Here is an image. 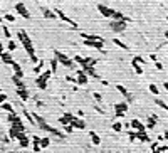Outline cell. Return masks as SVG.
<instances>
[{
    "mask_svg": "<svg viewBox=\"0 0 168 153\" xmlns=\"http://www.w3.org/2000/svg\"><path fill=\"white\" fill-rule=\"evenodd\" d=\"M17 37L20 39L22 46L25 47L27 54H29V59H30V61H32L34 64H37V62H39V59H37V56H35V51H34V46H32V41H30V37L27 36V32H24V30H19Z\"/></svg>",
    "mask_w": 168,
    "mask_h": 153,
    "instance_id": "cell-1",
    "label": "cell"
},
{
    "mask_svg": "<svg viewBox=\"0 0 168 153\" xmlns=\"http://www.w3.org/2000/svg\"><path fill=\"white\" fill-rule=\"evenodd\" d=\"M54 57H57L59 64L61 66H66V67H76V62H74V59H69L66 54H62L61 51H54Z\"/></svg>",
    "mask_w": 168,
    "mask_h": 153,
    "instance_id": "cell-2",
    "label": "cell"
},
{
    "mask_svg": "<svg viewBox=\"0 0 168 153\" xmlns=\"http://www.w3.org/2000/svg\"><path fill=\"white\" fill-rule=\"evenodd\" d=\"M51 74H52V71H46L44 74L37 76V79H35L37 88H41V89H47V81H49V78H51Z\"/></svg>",
    "mask_w": 168,
    "mask_h": 153,
    "instance_id": "cell-3",
    "label": "cell"
},
{
    "mask_svg": "<svg viewBox=\"0 0 168 153\" xmlns=\"http://www.w3.org/2000/svg\"><path fill=\"white\" fill-rule=\"evenodd\" d=\"M9 121H10V123H12V126L17 128L19 131H25V126H24V123H22V120L17 116L15 113H9Z\"/></svg>",
    "mask_w": 168,
    "mask_h": 153,
    "instance_id": "cell-4",
    "label": "cell"
},
{
    "mask_svg": "<svg viewBox=\"0 0 168 153\" xmlns=\"http://www.w3.org/2000/svg\"><path fill=\"white\" fill-rule=\"evenodd\" d=\"M54 12H56V15H57L59 19H61V20L67 22V24H69L71 27H72V29H79V27H77V24H76V22H74L72 19H71V17H67V15H66V14H64V12L61 10V9H54Z\"/></svg>",
    "mask_w": 168,
    "mask_h": 153,
    "instance_id": "cell-5",
    "label": "cell"
},
{
    "mask_svg": "<svg viewBox=\"0 0 168 153\" xmlns=\"http://www.w3.org/2000/svg\"><path fill=\"white\" fill-rule=\"evenodd\" d=\"M17 140H19V145H20V148L30 146V140H29V136H27L24 131H19V133H17Z\"/></svg>",
    "mask_w": 168,
    "mask_h": 153,
    "instance_id": "cell-6",
    "label": "cell"
},
{
    "mask_svg": "<svg viewBox=\"0 0 168 153\" xmlns=\"http://www.w3.org/2000/svg\"><path fill=\"white\" fill-rule=\"evenodd\" d=\"M84 46H88V47H94V49H98V51H103L104 42H101V41H94V39H84Z\"/></svg>",
    "mask_w": 168,
    "mask_h": 153,
    "instance_id": "cell-7",
    "label": "cell"
},
{
    "mask_svg": "<svg viewBox=\"0 0 168 153\" xmlns=\"http://www.w3.org/2000/svg\"><path fill=\"white\" fill-rule=\"evenodd\" d=\"M15 12H19V15H22L24 19H30V14H29V10H27V7L24 5L22 2L15 4Z\"/></svg>",
    "mask_w": 168,
    "mask_h": 153,
    "instance_id": "cell-8",
    "label": "cell"
},
{
    "mask_svg": "<svg viewBox=\"0 0 168 153\" xmlns=\"http://www.w3.org/2000/svg\"><path fill=\"white\" fill-rule=\"evenodd\" d=\"M111 29H113V30L114 32H123L126 29V20H113L111 22Z\"/></svg>",
    "mask_w": 168,
    "mask_h": 153,
    "instance_id": "cell-9",
    "label": "cell"
},
{
    "mask_svg": "<svg viewBox=\"0 0 168 153\" xmlns=\"http://www.w3.org/2000/svg\"><path fill=\"white\" fill-rule=\"evenodd\" d=\"M128 109V104L126 103H118V104H114V111H116V118H121L123 115H125V111Z\"/></svg>",
    "mask_w": 168,
    "mask_h": 153,
    "instance_id": "cell-10",
    "label": "cell"
},
{
    "mask_svg": "<svg viewBox=\"0 0 168 153\" xmlns=\"http://www.w3.org/2000/svg\"><path fill=\"white\" fill-rule=\"evenodd\" d=\"M77 84H81V86H86L88 84V81H89V76H88V74H86V71H79V74H77Z\"/></svg>",
    "mask_w": 168,
    "mask_h": 153,
    "instance_id": "cell-11",
    "label": "cell"
},
{
    "mask_svg": "<svg viewBox=\"0 0 168 153\" xmlns=\"http://www.w3.org/2000/svg\"><path fill=\"white\" fill-rule=\"evenodd\" d=\"M83 69L86 71V74H88V76H91V78H94V79H101V78H99V74L96 73L94 66H89V64H88V66H84Z\"/></svg>",
    "mask_w": 168,
    "mask_h": 153,
    "instance_id": "cell-12",
    "label": "cell"
},
{
    "mask_svg": "<svg viewBox=\"0 0 168 153\" xmlns=\"http://www.w3.org/2000/svg\"><path fill=\"white\" fill-rule=\"evenodd\" d=\"M98 10H99L104 17H108V19H111V17H113V14H114V10H113V9H109V7H106V5H98Z\"/></svg>",
    "mask_w": 168,
    "mask_h": 153,
    "instance_id": "cell-13",
    "label": "cell"
},
{
    "mask_svg": "<svg viewBox=\"0 0 168 153\" xmlns=\"http://www.w3.org/2000/svg\"><path fill=\"white\" fill-rule=\"evenodd\" d=\"M0 59L4 61V64H9V66H10V64L14 62V57H12L10 51H9V52H5V51H2V52H0Z\"/></svg>",
    "mask_w": 168,
    "mask_h": 153,
    "instance_id": "cell-14",
    "label": "cell"
},
{
    "mask_svg": "<svg viewBox=\"0 0 168 153\" xmlns=\"http://www.w3.org/2000/svg\"><path fill=\"white\" fill-rule=\"evenodd\" d=\"M17 96L20 98L22 101H27L29 98H30V94H29V91H27V88H17Z\"/></svg>",
    "mask_w": 168,
    "mask_h": 153,
    "instance_id": "cell-15",
    "label": "cell"
},
{
    "mask_svg": "<svg viewBox=\"0 0 168 153\" xmlns=\"http://www.w3.org/2000/svg\"><path fill=\"white\" fill-rule=\"evenodd\" d=\"M71 125L74 126V130H76V128H77V130H84V128H86L84 120H81V118H77V116H74V120L71 121Z\"/></svg>",
    "mask_w": 168,
    "mask_h": 153,
    "instance_id": "cell-16",
    "label": "cell"
},
{
    "mask_svg": "<svg viewBox=\"0 0 168 153\" xmlns=\"http://www.w3.org/2000/svg\"><path fill=\"white\" fill-rule=\"evenodd\" d=\"M74 62L81 64V67H84V66H88V64L91 62V57H81V56H76V57H74Z\"/></svg>",
    "mask_w": 168,
    "mask_h": 153,
    "instance_id": "cell-17",
    "label": "cell"
},
{
    "mask_svg": "<svg viewBox=\"0 0 168 153\" xmlns=\"http://www.w3.org/2000/svg\"><path fill=\"white\" fill-rule=\"evenodd\" d=\"M10 66H12V69H14V74H15V76H19V78H24V71H22L20 64H17L15 61H14Z\"/></svg>",
    "mask_w": 168,
    "mask_h": 153,
    "instance_id": "cell-18",
    "label": "cell"
},
{
    "mask_svg": "<svg viewBox=\"0 0 168 153\" xmlns=\"http://www.w3.org/2000/svg\"><path fill=\"white\" fill-rule=\"evenodd\" d=\"M12 81H14V84H15V88H27L25 86V83L22 81V78H19V76H12Z\"/></svg>",
    "mask_w": 168,
    "mask_h": 153,
    "instance_id": "cell-19",
    "label": "cell"
},
{
    "mask_svg": "<svg viewBox=\"0 0 168 153\" xmlns=\"http://www.w3.org/2000/svg\"><path fill=\"white\" fill-rule=\"evenodd\" d=\"M42 14H44V17H46V19H52V20H56V12L54 10H49V9H44V10H42Z\"/></svg>",
    "mask_w": 168,
    "mask_h": 153,
    "instance_id": "cell-20",
    "label": "cell"
},
{
    "mask_svg": "<svg viewBox=\"0 0 168 153\" xmlns=\"http://www.w3.org/2000/svg\"><path fill=\"white\" fill-rule=\"evenodd\" d=\"M0 108L2 109L9 111V113H15V109H14V106L10 104V103H7V101H4V103H0Z\"/></svg>",
    "mask_w": 168,
    "mask_h": 153,
    "instance_id": "cell-21",
    "label": "cell"
},
{
    "mask_svg": "<svg viewBox=\"0 0 168 153\" xmlns=\"http://www.w3.org/2000/svg\"><path fill=\"white\" fill-rule=\"evenodd\" d=\"M89 135H91V141H93V145H94V146H99V145H101V138L98 136L94 131L89 133Z\"/></svg>",
    "mask_w": 168,
    "mask_h": 153,
    "instance_id": "cell-22",
    "label": "cell"
},
{
    "mask_svg": "<svg viewBox=\"0 0 168 153\" xmlns=\"http://www.w3.org/2000/svg\"><path fill=\"white\" fill-rule=\"evenodd\" d=\"M51 71H52L54 74L57 73V67H59V61H57V57H52V61H51Z\"/></svg>",
    "mask_w": 168,
    "mask_h": 153,
    "instance_id": "cell-23",
    "label": "cell"
},
{
    "mask_svg": "<svg viewBox=\"0 0 168 153\" xmlns=\"http://www.w3.org/2000/svg\"><path fill=\"white\" fill-rule=\"evenodd\" d=\"M24 115H25L27 121L30 123V125H35V120H34V116H32V113H29V111H27V109H24Z\"/></svg>",
    "mask_w": 168,
    "mask_h": 153,
    "instance_id": "cell-24",
    "label": "cell"
},
{
    "mask_svg": "<svg viewBox=\"0 0 168 153\" xmlns=\"http://www.w3.org/2000/svg\"><path fill=\"white\" fill-rule=\"evenodd\" d=\"M49 145H51V138H47V136L41 138V146H42V148H47Z\"/></svg>",
    "mask_w": 168,
    "mask_h": 153,
    "instance_id": "cell-25",
    "label": "cell"
},
{
    "mask_svg": "<svg viewBox=\"0 0 168 153\" xmlns=\"http://www.w3.org/2000/svg\"><path fill=\"white\" fill-rule=\"evenodd\" d=\"M15 47H17V44L14 42L12 39H9V44H7V49H9L10 52H14V51H15Z\"/></svg>",
    "mask_w": 168,
    "mask_h": 153,
    "instance_id": "cell-26",
    "label": "cell"
},
{
    "mask_svg": "<svg viewBox=\"0 0 168 153\" xmlns=\"http://www.w3.org/2000/svg\"><path fill=\"white\" fill-rule=\"evenodd\" d=\"M42 67H44V61H39V62H37V66H34V73H41L42 71Z\"/></svg>",
    "mask_w": 168,
    "mask_h": 153,
    "instance_id": "cell-27",
    "label": "cell"
},
{
    "mask_svg": "<svg viewBox=\"0 0 168 153\" xmlns=\"http://www.w3.org/2000/svg\"><path fill=\"white\" fill-rule=\"evenodd\" d=\"M72 131H74V126L71 125V123H66V125H64V133L69 135V133H72Z\"/></svg>",
    "mask_w": 168,
    "mask_h": 153,
    "instance_id": "cell-28",
    "label": "cell"
},
{
    "mask_svg": "<svg viewBox=\"0 0 168 153\" xmlns=\"http://www.w3.org/2000/svg\"><path fill=\"white\" fill-rule=\"evenodd\" d=\"M131 125H133V128H136L138 131H140V130H143V125L140 121H138V120H133L131 121Z\"/></svg>",
    "mask_w": 168,
    "mask_h": 153,
    "instance_id": "cell-29",
    "label": "cell"
},
{
    "mask_svg": "<svg viewBox=\"0 0 168 153\" xmlns=\"http://www.w3.org/2000/svg\"><path fill=\"white\" fill-rule=\"evenodd\" d=\"M116 88H118V91H119V93H121V94H123V96H128V91H126V88H125V86L118 84V86H116ZM128 98H130V96H128Z\"/></svg>",
    "mask_w": 168,
    "mask_h": 153,
    "instance_id": "cell-30",
    "label": "cell"
},
{
    "mask_svg": "<svg viewBox=\"0 0 168 153\" xmlns=\"http://www.w3.org/2000/svg\"><path fill=\"white\" fill-rule=\"evenodd\" d=\"M121 128H123V125H121L119 121H116L114 125H113V130H114L116 133H119V131H121Z\"/></svg>",
    "mask_w": 168,
    "mask_h": 153,
    "instance_id": "cell-31",
    "label": "cell"
},
{
    "mask_svg": "<svg viewBox=\"0 0 168 153\" xmlns=\"http://www.w3.org/2000/svg\"><path fill=\"white\" fill-rule=\"evenodd\" d=\"M32 150H34V152H35V153H39V152H41V150H42V146H41V145H39V143H32Z\"/></svg>",
    "mask_w": 168,
    "mask_h": 153,
    "instance_id": "cell-32",
    "label": "cell"
},
{
    "mask_svg": "<svg viewBox=\"0 0 168 153\" xmlns=\"http://www.w3.org/2000/svg\"><path fill=\"white\" fill-rule=\"evenodd\" d=\"M5 20L7 22H15V15H14V14H7V15H5Z\"/></svg>",
    "mask_w": 168,
    "mask_h": 153,
    "instance_id": "cell-33",
    "label": "cell"
},
{
    "mask_svg": "<svg viewBox=\"0 0 168 153\" xmlns=\"http://www.w3.org/2000/svg\"><path fill=\"white\" fill-rule=\"evenodd\" d=\"M114 44H116V46H119V47H123V49H128V46H126V44H123L119 39H114Z\"/></svg>",
    "mask_w": 168,
    "mask_h": 153,
    "instance_id": "cell-34",
    "label": "cell"
},
{
    "mask_svg": "<svg viewBox=\"0 0 168 153\" xmlns=\"http://www.w3.org/2000/svg\"><path fill=\"white\" fill-rule=\"evenodd\" d=\"M4 34H5L7 39H10V30H9V27L7 25H4Z\"/></svg>",
    "mask_w": 168,
    "mask_h": 153,
    "instance_id": "cell-35",
    "label": "cell"
},
{
    "mask_svg": "<svg viewBox=\"0 0 168 153\" xmlns=\"http://www.w3.org/2000/svg\"><path fill=\"white\" fill-rule=\"evenodd\" d=\"M93 96H94V99L98 101V103H101V99H103V96H101L99 93H93Z\"/></svg>",
    "mask_w": 168,
    "mask_h": 153,
    "instance_id": "cell-36",
    "label": "cell"
},
{
    "mask_svg": "<svg viewBox=\"0 0 168 153\" xmlns=\"http://www.w3.org/2000/svg\"><path fill=\"white\" fill-rule=\"evenodd\" d=\"M133 67H135V71H136L138 74H141V67H140V66H138V64L135 62V61H133Z\"/></svg>",
    "mask_w": 168,
    "mask_h": 153,
    "instance_id": "cell-37",
    "label": "cell"
},
{
    "mask_svg": "<svg viewBox=\"0 0 168 153\" xmlns=\"http://www.w3.org/2000/svg\"><path fill=\"white\" fill-rule=\"evenodd\" d=\"M4 101H7V94L0 93V103H4Z\"/></svg>",
    "mask_w": 168,
    "mask_h": 153,
    "instance_id": "cell-38",
    "label": "cell"
},
{
    "mask_svg": "<svg viewBox=\"0 0 168 153\" xmlns=\"http://www.w3.org/2000/svg\"><path fill=\"white\" fill-rule=\"evenodd\" d=\"M32 143H39V145H41V138H39V136H34V138H32Z\"/></svg>",
    "mask_w": 168,
    "mask_h": 153,
    "instance_id": "cell-39",
    "label": "cell"
},
{
    "mask_svg": "<svg viewBox=\"0 0 168 153\" xmlns=\"http://www.w3.org/2000/svg\"><path fill=\"white\" fill-rule=\"evenodd\" d=\"M150 91H151V93H155V94H156V93H158V89H156V86H150Z\"/></svg>",
    "mask_w": 168,
    "mask_h": 153,
    "instance_id": "cell-40",
    "label": "cell"
},
{
    "mask_svg": "<svg viewBox=\"0 0 168 153\" xmlns=\"http://www.w3.org/2000/svg\"><path fill=\"white\" fill-rule=\"evenodd\" d=\"M66 79H67L69 83H74V81H76V79H74V78H72V76H67V78H66Z\"/></svg>",
    "mask_w": 168,
    "mask_h": 153,
    "instance_id": "cell-41",
    "label": "cell"
},
{
    "mask_svg": "<svg viewBox=\"0 0 168 153\" xmlns=\"http://www.w3.org/2000/svg\"><path fill=\"white\" fill-rule=\"evenodd\" d=\"M4 51V44H2V41H0V52Z\"/></svg>",
    "mask_w": 168,
    "mask_h": 153,
    "instance_id": "cell-42",
    "label": "cell"
},
{
    "mask_svg": "<svg viewBox=\"0 0 168 153\" xmlns=\"http://www.w3.org/2000/svg\"><path fill=\"white\" fill-rule=\"evenodd\" d=\"M165 88H167V89H168V84H165Z\"/></svg>",
    "mask_w": 168,
    "mask_h": 153,
    "instance_id": "cell-43",
    "label": "cell"
},
{
    "mask_svg": "<svg viewBox=\"0 0 168 153\" xmlns=\"http://www.w3.org/2000/svg\"><path fill=\"white\" fill-rule=\"evenodd\" d=\"M0 93H2V89H0Z\"/></svg>",
    "mask_w": 168,
    "mask_h": 153,
    "instance_id": "cell-44",
    "label": "cell"
}]
</instances>
